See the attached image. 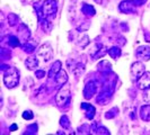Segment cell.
Returning <instances> with one entry per match:
<instances>
[{
    "mask_svg": "<svg viewBox=\"0 0 150 135\" xmlns=\"http://www.w3.org/2000/svg\"><path fill=\"white\" fill-rule=\"evenodd\" d=\"M4 82L8 89H13L19 83V71L14 67H8L4 71Z\"/></svg>",
    "mask_w": 150,
    "mask_h": 135,
    "instance_id": "cell-2",
    "label": "cell"
},
{
    "mask_svg": "<svg viewBox=\"0 0 150 135\" xmlns=\"http://www.w3.org/2000/svg\"><path fill=\"white\" fill-rule=\"evenodd\" d=\"M70 98H71L70 88L68 86H63L59 90V92L57 94V96H55V103L59 107H62V106L67 105L68 103L70 101Z\"/></svg>",
    "mask_w": 150,
    "mask_h": 135,
    "instance_id": "cell-4",
    "label": "cell"
},
{
    "mask_svg": "<svg viewBox=\"0 0 150 135\" xmlns=\"http://www.w3.org/2000/svg\"><path fill=\"white\" fill-rule=\"evenodd\" d=\"M137 87L141 90H144L146 88L150 87V72H144L137 80Z\"/></svg>",
    "mask_w": 150,
    "mask_h": 135,
    "instance_id": "cell-9",
    "label": "cell"
},
{
    "mask_svg": "<svg viewBox=\"0 0 150 135\" xmlns=\"http://www.w3.org/2000/svg\"><path fill=\"white\" fill-rule=\"evenodd\" d=\"M96 92H97V84L95 81H90L83 88V98L90 99L94 97V95H96Z\"/></svg>",
    "mask_w": 150,
    "mask_h": 135,
    "instance_id": "cell-7",
    "label": "cell"
},
{
    "mask_svg": "<svg viewBox=\"0 0 150 135\" xmlns=\"http://www.w3.org/2000/svg\"><path fill=\"white\" fill-rule=\"evenodd\" d=\"M81 13L85 16H87V17H93L96 14V10H95V8L93 7L91 5H88V4L83 2V6H81Z\"/></svg>",
    "mask_w": 150,
    "mask_h": 135,
    "instance_id": "cell-14",
    "label": "cell"
},
{
    "mask_svg": "<svg viewBox=\"0 0 150 135\" xmlns=\"http://www.w3.org/2000/svg\"><path fill=\"white\" fill-rule=\"evenodd\" d=\"M146 2H147V0H124L120 4L119 9L122 13L132 14V13L137 11V8L141 7Z\"/></svg>",
    "mask_w": 150,
    "mask_h": 135,
    "instance_id": "cell-3",
    "label": "cell"
},
{
    "mask_svg": "<svg viewBox=\"0 0 150 135\" xmlns=\"http://www.w3.org/2000/svg\"><path fill=\"white\" fill-rule=\"evenodd\" d=\"M54 80H55V83H57L58 86H63V84H66L67 81H68L67 72H66L64 70H62V69H61L60 72L54 77Z\"/></svg>",
    "mask_w": 150,
    "mask_h": 135,
    "instance_id": "cell-12",
    "label": "cell"
},
{
    "mask_svg": "<svg viewBox=\"0 0 150 135\" xmlns=\"http://www.w3.org/2000/svg\"><path fill=\"white\" fill-rule=\"evenodd\" d=\"M36 55H38V59H41L43 62L50 61L53 58V50H52V47H51V45L47 44V43H46V44H43L38 50Z\"/></svg>",
    "mask_w": 150,
    "mask_h": 135,
    "instance_id": "cell-5",
    "label": "cell"
},
{
    "mask_svg": "<svg viewBox=\"0 0 150 135\" xmlns=\"http://www.w3.org/2000/svg\"><path fill=\"white\" fill-rule=\"evenodd\" d=\"M21 39L18 36H14V35H10L9 37H8V44L10 45L11 47H17V46H19L21 45V42H19Z\"/></svg>",
    "mask_w": 150,
    "mask_h": 135,
    "instance_id": "cell-21",
    "label": "cell"
},
{
    "mask_svg": "<svg viewBox=\"0 0 150 135\" xmlns=\"http://www.w3.org/2000/svg\"><path fill=\"white\" fill-rule=\"evenodd\" d=\"M57 11H58V1L57 0H44L41 8L38 9V19L40 18L52 19L53 17H55Z\"/></svg>",
    "mask_w": 150,
    "mask_h": 135,
    "instance_id": "cell-1",
    "label": "cell"
},
{
    "mask_svg": "<svg viewBox=\"0 0 150 135\" xmlns=\"http://www.w3.org/2000/svg\"><path fill=\"white\" fill-rule=\"evenodd\" d=\"M8 24L10 26H15L17 24H19V18L16 14H9L8 15Z\"/></svg>",
    "mask_w": 150,
    "mask_h": 135,
    "instance_id": "cell-22",
    "label": "cell"
},
{
    "mask_svg": "<svg viewBox=\"0 0 150 135\" xmlns=\"http://www.w3.org/2000/svg\"><path fill=\"white\" fill-rule=\"evenodd\" d=\"M61 68H62V63L60 61H55L52 64V67L50 69V72H49V78L51 79H54V77L58 75L61 71Z\"/></svg>",
    "mask_w": 150,
    "mask_h": 135,
    "instance_id": "cell-13",
    "label": "cell"
},
{
    "mask_svg": "<svg viewBox=\"0 0 150 135\" xmlns=\"http://www.w3.org/2000/svg\"><path fill=\"white\" fill-rule=\"evenodd\" d=\"M40 20V24H41V27H42V30L46 32V33H50L53 28V24L51 22V19H49V18H40L38 19Z\"/></svg>",
    "mask_w": 150,
    "mask_h": 135,
    "instance_id": "cell-15",
    "label": "cell"
},
{
    "mask_svg": "<svg viewBox=\"0 0 150 135\" xmlns=\"http://www.w3.org/2000/svg\"><path fill=\"white\" fill-rule=\"evenodd\" d=\"M140 117L144 122H150V105H144L140 108Z\"/></svg>",
    "mask_w": 150,
    "mask_h": 135,
    "instance_id": "cell-16",
    "label": "cell"
},
{
    "mask_svg": "<svg viewBox=\"0 0 150 135\" xmlns=\"http://www.w3.org/2000/svg\"><path fill=\"white\" fill-rule=\"evenodd\" d=\"M91 131H94L95 134H105V135L110 134V131H108L107 128L104 127V126H98L97 123H94V124H93Z\"/></svg>",
    "mask_w": 150,
    "mask_h": 135,
    "instance_id": "cell-19",
    "label": "cell"
},
{
    "mask_svg": "<svg viewBox=\"0 0 150 135\" xmlns=\"http://www.w3.org/2000/svg\"><path fill=\"white\" fill-rule=\"evenodd\" d=\"M35 75L38 77V79H42V78L45 77V71L44 70H36L35 71Z\"/></svg>",
    "mask_w": 150,
    "mask_h": 135,
    "instance_id": "cell-26",
    "label": "cell"
},
{
    "mask_svg": "<svg viewBox=\"0 0 150 135\" xmlns=\"http://www.w3.org/2000/svg\"><path fill=\"white\" fill-rule=\"evenodd\" d=\"M80 108L85 110V115H86V118L87 120H91L95 116V112H96V109L95 107L90 104H87V103H81L80 105Z\"/></svg>",
    "mask_w": 150,
    "mask_h": 135,
    "instance_id": "cell-10",
    "label": "cell"
},
{
    "mask_svg": "<svg viewBox=\"0 0 150 135\" xmlns=\"http://www.w3.org/2000/svg\"><path fill=\"white\" fill-rule=\"evenodd\" d=\"M135 56L141 61L150 60V47L149 46H139L135 51Z\"/></svg>",
    "mask_w": 150,
    "mask_h": 135,
    "instance_id": "cell-8",
    "label": "cell"
},
{
    "mask_svg": "<svg viewBox=\"0 0 150 135\" xmlns=\"http://www.w3.org/2000/svg\"><path fill=\"white\" fill-rule=\"evenodd\" d=\"M36 45L38 44H36L35 42H33L32 39H28L25 44L23 45V49H24V51H25V52H27V53H30H30H33L35 50H36Z\"/></svg>",
    "mask_w": 150,
    "mask_h": 135,
    "instance_id": "cell-18",
    "label": "cell"
},
{
    "mask_svg": "<svg viewBox=\"0 0 150 135\" xmlns=\"http://www.w3.org/2000/svg\"><path fill=\"white\" fill-rule=\"evenodd\" d=\"M108 54H110V56H111L112 59L117 60L121 56V54H122V51H121V49L119 46H113V47H111V49L108 50Z\"/></svg>",
    "mask_w": 150,
    "mask_h": 135,
    "instance_id": "cell-20",
    "label": "cell"
},
{
    "mask_svg": "<svg viewBox=\"0 0 150 135\" xmlns=\"http://www.w3.org/2000/svg\"><path fill=\"white\" fill-rule=\"evenodd\" d=\"M18 37L19 39L24 42V43H26L30 37V30L24 25V24H21L19 25V32H18Z\"/></svg>",
    "mask_w": 150,
    "mask_h": 135,
    "instance_id": "cell-11",
    "label": "cell"
},
{
    "mask_svg": "<svg viewBox=\"0 0 150 135\" xmlns=\"http://www.w3.org/2000/svg\"><path fill=\"white\" fill-rule=\"evenodd\" d=\"M146 72V67L141 61H138L134 62L132 65H131V75L134 80H138L141 75Z\"/></svg>",
    "mask_w": 150,
    "mask_h": 135,
    "instance_id": "cell-6",
    "label": "cell"
},
{
    "mask_svg": "<svg viewBox=\"0 0 150 135\" xmlns=\"http://www.w3.org/2000/svg\"><path fill=\"white\" fill-rule=\"evenodd\" d=\"M142 98L146 103H150V87H148V88H146V89L143 90Z\"/></svg>",
    "mask_w": 150,
    "mask_h": 135,
    "instance_id": "cell-24",
    "label": "cell"
},
{
    "mask_svg": "<svg viewBox=\"0 0 150 135\" xmlns=\"http://www.w3.org/2000/svg\"><path fill=\"white\" fill-rule=\"evenodd\" d=\"M23 118L27 120H33V118H34V114H33L32 110H25V112H23Z\"/></svg>",
    "mask_w": 150,
    "mask_h": 135,
    "instance_id": "cell-25",
    "label": "cell"
},
{
    "mask_svg": "<svg viewBox=\"0 0 150 135\" xmlns=\"http://www.w3.org/2000/svg\"><path fill=\"white\" fill-rule=\"evenodd\" d=\"M25 65L28 70H34L38 65V59L36 56H30L25 61Z\"/></svg>",
    "mask_w": 150,
    "mask_h": 135,
    "instance_id": "cell-17",
    "label": "cell"
},
{
    "mask_svg": "<svg viewBox=\"0 0 150 135\" xmlns=\"http://www.w3.org/2000/svg\"><path fill=\"white\" fill-rule=\"evenodd\" d=\"M15 129H17V125H16V124H13L11 127H10V131L13 132V131H15Z\"/></svg>",
    "mask_w": 150,
    "mask_h": 135,
    "instance_id": "cell-27",
    "label": "cell"
},
{
    "mask_svg": "<svg viewBox=\"0 0 150 135\" xmlns=\"http://www.w3.org/2000/svg\"><path fill=\"white\" fill-rule=\"evenodd\" d=\"M60 125L64 128V129H68V128L70 127V120H69L67 115H63L60 118Z\"/></svg>",
    "mask_w": 150,
    "mask_h": 135,
    "instance_id": "cell-23",
    "label": "cell"
}]
</instances>
